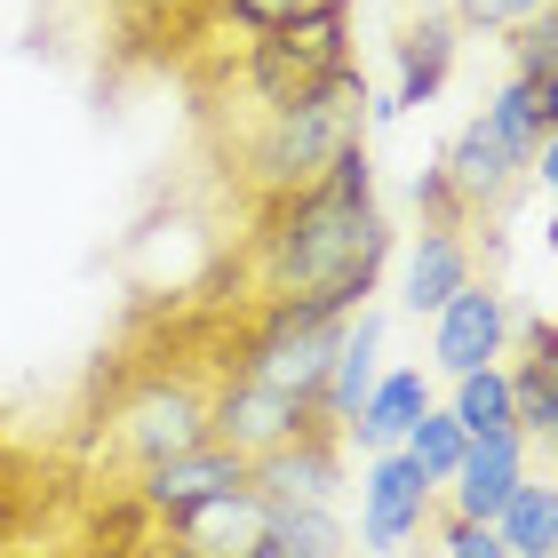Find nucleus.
Returning a JSON list of instances; mask_svg holds the SVG:
<instances>
[{
	"mask_svg": "<svg viewBox=\"0 0 558 558\" xmlns=\"http://www.w3.org/2000/svg\"><path fill=\"white\" fill-rule=\"evenodd\" d=\"M256 303H319L360 312L384 288L391 223L375 199H336L327 184H303L288 199H256Z\"/></svg>",
	"mask_w": 558,
	"mask_h": 558,
	"instance_id": "f257e3e1",
	"label": "nucleus"
},
{
	"mask_svg": "<svg viewBox=\"0 0 558 558\" xmlns=\"http://www.w3.org/2000/svg\"><path fill=\"white\" fill-rule=\"evenodd\" d=\"M351 144H367V81H360V64H343L336 81H319V88L288 96V105L256 112V129L240 144V175H247L256 199H288L303 184H319L327 160L351 151Z\"/></svg>",
	"mask_w": 558,
	"mask_h": 558,
	"instance_id": "f03ea898",
	"label": "nucleus"
},
{
	"mask_svg": "<svg viewBox=\"0 0 558 558\" xmlns=\"http://www.w3.org/2000/svg\"><path fill=\"white\" fill-rule=\"evenodd\" d=\"M343 319L319 312V303H256V319H247V336H240V375H264V384L295 391L303 408L319 415V384H327V367H336Z\"/></svg>",
	"mask_w": 558,
	"mask_h": 558,
	"instance_id": "7ed1b4c3",
	"label": "nucleus"
},
{
	"mask_svg": "<svg viewBox=\"0 0 558 558\" xmlns=\"http://www.w3.org/2000/svg\"><path fill=\"white\" fill-rule=\"evenodd\" d=\"M343 64H351V9H327V16H295V24H271V33L247 40L240 88H247L256 112H271V105H288V96H303V88L336 81Z\"/></svg>",
	"mask_w": 558,
	"mask_h": 558,
	"instance_id": "20e7f679",
	"label": "nucleus"
},
{
	"mask_svg": "<svg viewBox=\"0 0 558 558\" xmlns=\"http://www.w3.org/2000/svg\"><path fill=\"white\" fill-rule=\"evenodd\" d=\"M439 519V487L408 454H360V558H408Z\"/></svg>",
	"mask_w": 558,
	"mask_h": 558,
	"instance_id": "39448f33",
	"label": "nucleus"
},
{
	"mask_svg": "<svg viewBox=\"0 0 558 558\" xmlns=\"http://www.w3.org/2000/svg\"><path fill=\"white\" fill-rule=\"evenodd\" d=\"M423 327H430V336H423V367L447 384V375H471V367L511 360V327H519V312H511V295L487 288V279H463V288H454Z\"/></svg>",
	"mask_w": 558,
	"mask_h": 558,
	"instance_id": "423d86ee",
	"label": "nucleus"
},
{
	"mask_svg": "<svg viewBox=\"0 0 558 558\" xmlns=\"http://www.w3.org/2000/svg\"><path fill=\"white\" fill-rule=\"evenodd\" d=\"M112 439H120V454H129L136 471H144V463H160V454H184V447L208 439V391L151 375V384H144L136 399H120Z\"/></svg>",
	"mask_w": 558,
	"mask_h": 558,
	"instance_id": "0eeeda50",
	"label": "nucleus"
},
{
	"mask_svg": "<svg viewBox=\"0 0 558 558\" xmlns=\"http://www.w3.org/2000/svg\"><path fill=\"white\" fill-rule=\"evenodd\" d=\"M303 423H319V415L303 408L295 391L264 384V375H240V367H232V384H216V391H208V439L240 447L247 463H256V454H271L279 439H295Z\"/></svg>",
	"mask_w": 558,
	"mask_h": 558,
	"instance_id": "6e6552de",
	"label": "nucleus"
},
{
	"mask_svg": "<svg viewBox=\"0 0 558 558\" xmlns=\"http://www.w3.org/2000/svg\"><path fill=\"white\" fill-rule=\"evenodd\" d=\"M232 487H247V454L223 447V439H199V447L160 454V463L136 471V502L160 526H175L184 511H199V502H216V495H232Z\"/></svg>",
	"mask_w": 558,
	"mask_h": 558,
	"instance_id": "1a4fd4ad",
	"label": "nucleus"
},
{
	"mask_svg": "<svg viewBox=\"0 0 558 558\" xmlns=\"http://www.w3.org/2000/svg\"><path fill=\"white\" fill-rule=\"evenodd\" d=\"M247 487L264 502H343V439L327 423H303L295 439L247 463Z\"/></svg>",
	"mask_w": 558,
	"mask_h": 558,
	"instance_id": "9d476101",
	"label": "nucleus"
},
{
	"mask_svg": "<svg viewBox=\"0 0 558 558\" xmlns=\"http://www.w3.org/2000/svg\"><path fill=\"white\" fill-rule=\"evenodd\" d=\"M439 168L454 175V192H463V208L471 216H502L519 199V184H526V151L519 144H502L487 120H463V129H454V144L439 151Z\"/></svg>",
	"mask_w": 558,
	"mask_h": 558,
	"instance_id": "9b49d317",
	"label": "nucleus"
},
{
	"mask_svg": "<svg viewBox=\"0 0 558 558\" xmlns=\"http://www.w3.org/2000/svg\"><path fill=\"white\" fill-rule=\"evenodd\" d=\"M526 463H535V447H526L519 430H495V439H471V447H463V463H454V478L439 487L447 519H478V526H495V519H502V502L519 495Z\"/></svg>",
	"mask_w": 558,
	"mask_h": 558,
	"instance_id": "f8f14e48",
	"label": "nucleus"
},
{
	"mask_svg": "<svg viewBox=\"0 0 558 558\" xmlns=\"http://www.w3.org/2000/svg\"><path fill=\"white\" fill-rule=\"evenodd\" d=\"M423 408H439V384H430L423 360H399V367L375 375V391L360 399V415H351L336 439L360 447V454H391V447H408V430L423 423Z\"/></svg>",
	"mask_w": 558,
	"mask_h": 558,
	"instance_id": "ddd939ff",
	"label": "nucleus"
},
{
	"mask_svg": "<svg viewBox=\"0 0 558 558\" xmlns=\"http://www.w3.org/2000/svg\"><path fill=\"white\" fill-rule=\"evenodd\" d=\"M454 48H463V24L454 16H415L408 33H399V81H391V96L375 105L367 96V120L384 129V120H399V112H415V105H430V96L447 88V72H454Z\"/></svg>",
	"mask_w": 558,
	"mask_h": 558,
	"instance_id": "4468645a",
	"label": "nucleus"
},
{
	"mask_svg": "<svg viewBox=\"0 0 558 558\" xmlns=\"http://www.w3.org/2000/svg\"><path fill=\"white\" fill-rule=\"evenodd\" d=\"M384 336H391V319L375 312V303H360V312L343 319L336 367H327V384H319V423L327 430H343L351 415H360V399L375 391V375H384Z\"/></svg>",
	"mask_w": 558,
	"mask_h": 558,
	"instance_id": "2eb2a0df",
	"label": "nucleus"
},
{
	"mask_svg": "<svg viewBox=\"0 0 558 558\" xmlns=\"http://www.w3.org/2000/svg\"><path fill=\"white\" fill-rule=\"evenodd\" d=\"M168 535L184 543L192 558H247V550L271 535V502H264L256 487H232V495H216V502H199V511H184Z\"/></svg>",
	"mask_w": 558,
	"mask_h": 558,
	"instance_id": "dca6fc26",
	"label": "nucleus"
},
{
	"mask_svg": "<svg viewBox=\"0 0 558 558\" xmlns=\"http://www.w3.org/2000/svg\"><path fill=\"white\" fill-rule=\"evenodd\" d=\"M463 279H478V264H471V240L463 232H423L408 240V264H399V312L408 319H430L439 303L463 288Z\"/></svg>",
	"mask_w": 558,
	"mask_h": 558,
	"instance_id": "f3484780",
	"label": "nucleus"
},
{
	"mask_svg": "<svg viewBox=\"0 0 558 558\" xmlns=\"http://www.w3.org/2000/svg\"><path fill=\"white\" fill-rule=\"evenodd\" d=\"M439 408L471 430V439H495V430H519V408H511V360L495 367H471V375H447V399Z\"/></svg>",
	"mask_w": 558,
	"mask_h": 558,
	"instance_id": "a211bd4d",
	"label": "nucleus"
},
{
	"mask_svg": "<svg viewBox=\"0 0 558 558\" xmlns=\"http://www.w3.org/2000/svg\"><path fill=\"white\" fill-rule=\"evenodd\" d=\"M495 535H502V550H511V558H558V478H535V471H526L519 495L502 502Z\"/></svg>",
	"mask_w": 558,
	"mask_h": 558,
	"instance_id": "6ab92c4d",
	"label": "nucleus"
},
{
	"mask_svg": "<svg viewBox=\"0 0 558 558\" xmlns=\"http://www.w3.org/2000/svg\"><path fill=\"white\" fill-rule=\"evenodd\" d=\"M511 408L519 439L558 463V360H511Z\"/></svg>",
	"mask_w": 558,
	"mask_h": 558,
	"instance_id": "aec40b11",
	"label": "nucleus"
},
{
	"mask_svg": "<svg viewBox=\"0 0 558 558\" xmlns=\"http://www.w3.org/2000/svg\"><path fill=\"white\" fill-rule=\"evenodd\" d=\"M271 543L295 558H351V526L336 502H271Z\"/></svg>",
	"mask_w": 558,
	"mask_h": 558,
	"instance_id": "412c9836",
	"label": "nucleus"
},
{
	"mask_svg": "<svg viewBox=\"0 0 558 558\" xmlns=\"http://www.w3.org/2000/svg\"><path fill=\"white\" fill-rule=\"evenodd\" d=\"M478 120H487V129H495L502 144H519V151H526V160H535V144L550 136V112H543V88H535V81H526V72H511V81H502V88L487 96V112H478Z\"/></svg>",
	"mask_w": 558,
	"mask_h": 558,
	"instance_id": "4be33fe9",
	"label": "nucleus"
},
{
	"mask_svg": "<svg viewBox=\"0 0 558 558\" xmlns=\"http://www.w3.org/2000/svg\"><path fill=\"white\" fill-rule=\"evenodd\" d=\"M463 447H471V430H463V423H454L447 408H423V423L408 430V447H399V454H408V463L430 478V487H447L454 463H463Z\"/></svg>",
	"mask_w": 558,
	"mask_h": 558,
	"instance_id": "5701e85b",
	"label": "nucleus"
},
{
	"mask_svg": "<svg viewBox=\"0 0 558 558\" xmlns=\"http://www.w3.org/2000/svg\"><path fill=\"white\" fill-rule=\"evenodd\" d=\"M502 48H511V72L543 81V72L558 64V9H535V16H519L511 33H502Z\"/></svg>",
	"mask_w": 558,
	"mask_h": 558,
	"instance_id": "b1692460",
	"label": "nucleus"
},
{
	"mask_svg": "<svg viewBox=\"0 0 558 558\" xmlns=\"http://www.w3.org/2000/svg\"><path fill=\"white\" fill-rule=\"evenodd\" d=\"M216 16H232L240 33H271V24H295V16H327V9H351V0H208Z\"/></svg>",
	"mask_w": 558,
	"mask_h": 558,
	"instance_id": "393cba45",
	"label": "nucleus"
},
{
	"mask_svg": "<svg viewBox=\"0 0 558 558\" xmlns=\"http://www.w3.org/2000/svg\"><path fill=\"white\" fill-rule=\"evenodd\" d=\"M415 216L430 223V232H463L471 223V208H463V192H454V175L430 160V168H415Z\"/></svg>",
	"mask_w": 558,
	"mask_h": 558,
	"instance_id": "a878e982",
	"label": "nucleus"
},
{
	"mask_svg": "<svg viewBox=\"0 0 558 558\" xmlns=\"http://www.w3.org/2000/svg\"><path fill=\"white\" fill-rule=\"evenodd\" d=\"M535 9H550V0H454V24H463V33H511L519 16H535Z\"/></svg>",
	"mask_w": 558,
	"mask_h": 558,
	"instance_id": "bb28decb",
	"label": "nucleus"
},
{
	"mask_svg": "<svg viewBox=\"0 0 558 558\" xmlns=\"http://www.w3.org/2000/svg\"><path fill=\"white\" fill-rule=\"evenodd\" d=\"M439 558H511V550H502L495 526H478V519H447V526H439Z\"/></svg>",
	"mask_w": 558,
	"mask_h": 558,
	"instance_id": "cd10ccee",
	"label": "nucleus"
},
{
	"mask_svg": "<svg viewBox=\"0 0 558 558\" xmlns=\"http://www.w3.org/2000/svg\"><path fill=\"white\" fill-rule=\"evenodd\" d=\"M526 184H543V192H550V208H558V129L535 144V160H526Z\"/></svg>",
	"mask_w": 558,
	"mask_h": 558,
	"instance_id": "c85d7f7f",
	"label": "nucleus"
},
{
	"mask_svg": "<svg viewBox=\"0 0 558 558\" xmlns=\"http://www.w3.org/2000/svg\"><path fill=\"white\" fill-rule=\"evenodd\" d=\"M120 16H168V9H184V0H112Z\"/></svg>",
	"mask_w": 558,
	"mask_h": 558,
	"instance_id": "c756f323",
	"label": "nucleus"
},
{
	"mask_svg": "<svg viewBox=\"0 0 558 558\" xmlns=\"http://www.w3.org/2000/svg\"><path fill=\"white\" fill-rule=\"evenodd\" d=\"M535 88H543V112H550V129H558V64L543 72V81H535Z\"/></svg>",
	"mask_w": 558,
	"mask_h": 558,
	"instance_id": "7c9ffc66",
	"label": "nucleus"
},
{
	"mask_svg": "<svg viewBox=\"0 0 558 558\" xmlns=\"http://www.w3.org/2000/svg\"><path fill=\"white\" fill-rule=\"evenodd\" d=\"M247 558H295V550H288V543H271V535H264V543H256V550H247Z\"/></svg>",
	"mask_w": 558,
	"mask_h": 558,
	"instance_id": "2f4dec72",
	"label": "nucleus"
},
{
	"mask_svg": "<svg viewBox=\"0 0 558 558\" xmlns=\"http://www.w3.org/2000/svg\"><path fill=\"white\" fill-rule=\"evenodd\" d=\"M543 247H550V256H558V216H550V232H543Z\"/></svg>",
	"mask_w": 558,
	"mask_h": 558,
	"instance_id": "473e14b6",
	"label": "nucleus"
},
{
	"mask_svg": "<svg viewBox=\"0 0 558 558\" xmlns=\"http://www.w3.org/2000/svg\"><path fill=\"white\" fill-rule=\"evenodd\" d=\"M550 9H558V0H550Z\"/></svg>",
	"mask_w": 558,
	"mask_h": 558,
	"instance_id": "72a5a7b5",
	"label": "nucleus"
}]
</instances>
